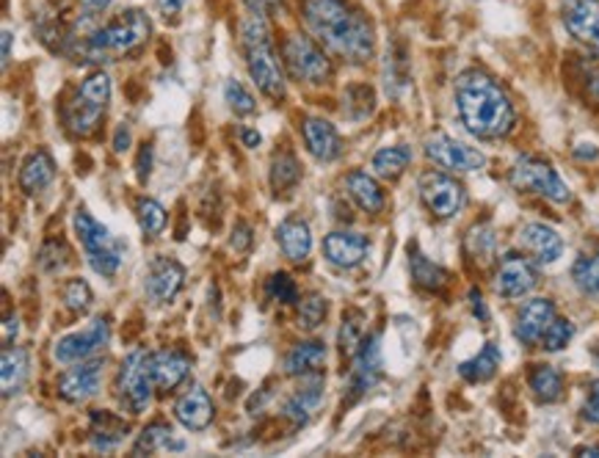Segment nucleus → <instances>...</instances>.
<instances>
[{
    "label": "nucleus",
    "mask_w": 599,
    "mask_h": 458,
    "mask_svg": "<svg viewBox=\"0 0 599 458\" xmlns=\"http://www.w3.org/2000/svg\"><path fill=\"white\" fill-rule=\"evenodd\" d=\"M454 105L459 122L478 141L506 139L517 124V111H514L511 98L506 89L489 75V72L465 70L454 83Z\"/></svg>",
    "instance_id": "nucleus-1"
},
{
    "label": "nucleus",
    "mask_w": 599,
    "mask_h": 458,
    "mask_svg": "<svg viewBox=\"0 0 599 458\" xmlns=\"http://www.w3.org/2000/svg\"><path fill=\"white\" fill-rule=\"evenodd\" d=\"M304 20L313 37L337 59L365 64L376 53V28L348 0H307Z\"/></svg>",
    "instance_id": "nucleus-2"
},
{
    "label": "nucleus",
    "mask_w": 599,
    "mask_h": 458,
    "mask_svg": "<svg viewBox=\"0 0 599 458\" xmlns=\"http://www.w3.org/2000/svg\"><path fill=\"white\" fill-rule=\"evenodd\" d=\"M241 44L246 55V67L252 81L257 83L260 92L271 100L285 98V72H282L280 59H276L274 39H271L265 17L252 14L241 26Z\"/></svg>",
    "instance_id": "nucleus-3"
},
{
    "label": "nucleus",
    "mask_w": 599,
    "mask_h": 458,
    "mask_svg": "<svg viewBox=\"0 0 599 458\" xmlns=\"http://www.w3.org/2000/svg\"><path fill=\"white\" fill-rule=\"evenodd\" d=\"M150 31V17L141 9H128L105 28H98V31L89 33L81 44V53L87 55L89 61H98V64L124 59V55L135 53V50L146 42Z\"/></svg>",
    "instance_id": "nucleus-4"
},
{
    "label": "nucleus",
    "mask_w": 599,
    "mask_h": 458,
    "mask_svg": "<svg viewBox=\"0 0 599 458\" xmlns=\"http://www.w3.org/2000/svg\"><path fill=\"white\" fill-rule=\"evenodd\" d=\"M111 100V78L103 70L92 72L87 81L81 83V89L75 92V98L67 103L64 109V122L67 130L78 139H87L98 130L100 119L109 111Z\"/></svg>",
    "instance_id": "nucleus-5"
},
{
    "label": "nucleus",
    "mask_w": 599,
    "mask_h": 458,
    "mask_svg": "<svg viewBox=\"0 0 599 458\" xmlns=\"http://www.w3.org/2000/svg\"><path fill=\"white\" fill-rule=\"evenodd\" d=\"M72 224H75V235L78 241H81L83 252H87V259L89 265H92L94 274L105 276V279L116 276V271L122 268L124 243L116 241V237L111 235L98 218H92V213L83 211V207L75 211Z\"/></svg>",
    "instance_id": "nucleus-6"
},
{
    "label": "nucleus",
    "mask_w": 599,
    "mask_h": 458,
    "mask_svg": "<svg viewBox=\"0 0 599 458\" xmlns=\"http://www.w3.org/2000/svg\"><path fill=\"white\" fill-rule=\"evenodd\" d=\"M508 183L517 189L519 194H539L545 200L556 202V205H569L572 202V191L564 183L561 174L556 172L550 161L536 155H519L517 163L508 172Z\"/></svg>",
    "instance_id": "nucleus-7"
},
{
    "label": "nucleus",
    "mask_w": 599,
    "mask_h": 458,
    "mask_svg": "<svg viewBox=\"0 0 599 458\" xmlns=\"http://www.w3.org/2000/svg\"><path fill=\"white\" fill-rule=\"evenodd\" d=\"M152 387H155L152 354H146L144 348L130 350L120 367V378H116V395H120L122 409H128L130 415H144L150 409Z\"/></svg>",
    "instance_id": "nucleus-8"
},
{
    "label": "nucleus",
    "mask_w": 599,
    "mask_h": 458,
    "mask_svg": "<svg viewBox=\"0 0 599 458\" xmlns=\"http://www.w3.org/2000/svg\"><path fill=\"white\" fill-rule=\"evenodd\" d=\"M282 64H285L287 75L298 83H313L321 86L332 78V61L318 44L304 33H291L282 44Z\"/></svg>",
    "instance_id": "nucleus-9"
},
{
    "label": "nucleus",
    "mask_w": 599,
    "mask_h": 458,
    "mask_svg": "<svg viewBox=\"0 0 599 458\" xmlns=\"http://www.w3.org/2000/svg\"><path fill=\"white\" fill-rule=\"evenodd\" d=\"M420 202L434 218L448 222L456 218L467 205V189L448 172L428 169L420 174Z\"/></svg>",
    "instance_id": "nucleus-10"
},
{
    "label": "nucleus",
    "mask_w": 599,
    "mask_h": 458,
    "mask_svg": "<svg viewBox=\"0 0 599 458\" xmlns=\"http://www.w3.org/2000/svg\"><path fill=\"white\" fill-rule=\"evenodd\" d=\"M536 285H539V268H536L534 257H525V254L519 252H508L506 257L497 259L491 287H495V293L500 298L517 302V298L528 296Z\"/></svg>",
    "instance_id": "nucleus-11"
},
{
    "label": "nucleus",
    "mask_w": 599,
    "mask_h": 458,
    "mask_svg": "<svg viewBox=\"0 0 599 458\" xmlns=\"http://www.w3.org/2000/svg\"><path fill=\"white\" fill-rule=\"evenodd\" d=\"M426 157L448 172H478L486 166V155L476 146L448 133H432L426 139Z\"/></svg>",
    "instance_id": "nucleus-12"
},
{
    "label": "nucleus",
    "mask_w": 599,
    "mask_h": 458,
    "mask_svg": "<svg viewBox=\"0 0 599 458\" xmlns=\"http://www.w3.org/2000/svg\"><path fill=\"white\" fill-rule=\"evenodd\" d=\"M111 340V318L100 315V318L89 320V326H83L81 332H72V335L61 337L55 343V362L64 367L75 365V362L89 359V356L98 354L100 348H105Z\"/></svg>",
    "instance_id": "nucleus-13"
},
{
    "label": "nucleus",
    "mask_w": 599,
    "mask_h": 458,
    "mask_svg": "<svg viewBox=\"0 0 599 458\" xmlns=\"http://www.w3.org/2000/svg\"><path fill=\"white\" fill-rule=\"evenodd\" d=\"M382 340L378 335L365 337L348 370V404H357L362 395H367L382 381Z\"/></svg>",
    "instance_id": "nucleus-14"
},
{
    "label": "nucleus",
    "mask_w": 599,
    "mask_h": 458,
    "mask_svg": "<svg viewBox=\"0 0 599 458\" xmlns=\"http://www.w3.org/2000/svg\"><path fill=\"white\" fill-rule=\"evenodd\" d=\"M185 268L174 257L155 254L146 265L144 293L152 304H169L180 291H183Z\"/></svg>",
    "instance_id": "nucleus-15"
},
{
    "label": "nucleus",
    "mask_w": 599,
    "mask_h": 458,
    "mask_svg": "<svg viewBox=\"0 0 599 458\" xmlns=\"http://www.w3.org/2000/svg\"><path fill=\"white\" fill-rule=\"evenodd\" d=\"M561 22L575 42L599 53V0H561Z\"/></svg>",
    "instance_id": "nucleus-16"
},
{
    "label": "nucleus",
    "mask_w": 599,
    "mask_h": 458,
    "mask_svg": "<svg viewBox=\"0 0 599 458\" xmlns=\"http://www.w3.org/2000/svg\"><path fill=\"white\" fill-rule=\"evenodd\" d=\"M103 387V359H83L70 365V370L59 378V395L67 404H87Z\"/></svg>",
    "instance_id": "nucleus-17"
},
{
    "label": "nucleus",
    "mask_w": 599,
    "mask_h": 458,
    "mask_svg": "<svg viewBox=\"0 0 599 458\" xmlns=\"http://www.w3.org/2000/svg\"><path fill=\"white\" fill-rule=\"evenodd\" d=\"M558 318L556 304L550 298H530L519 307L517 318H514V337L525 345V348H534L541 343L545 332L550 329L552 320Z\"/></svg>",
    "instance_id": "nucleus-18"
},
{
    "label": "nucleus",
    "mask_w": 599,
    "mask_h": 458,
    "mask_svg": "<svg viewBox=\"0 0 599 458\" xmlns=\"http://www.w3.org/2000/svg\"><path fill=\"white\" fill-rule=\"evenodd\" d=\"M324 387H326V381L321 373H309V376H304L302 389H296V393L282 404V417H285L293 428L307 426V423L318 415L321 404H324Z\"/></svg>",
    "instance_id": "nucleus-19"
},
{
    "label": "nucleus",
    "mask_w": 599,
    "mask_h": 458,
    "mask_svg": "<svg viewBox=\"0 0 599 458\" xmlns=\"http://www.w3.org/2000/svg\"><path fill=\"white\" fill-rule=\"evenodd\" d=\"M367 252H370V241H367L365 235H359V232L337 230L324 237L326 263H332L341 271L357 268V265L365 263Z\"/></svg>",
    "instance_id": "nucleus-20"
},
{
    "label": "nucleus",
    "mask_w": 599,
    "mask_h": 458,
    "mask_svg": "<svg viewBox=\"0 0 599 458\" xmlns=\"http://www.w3.org/2000/svg\"><path fill=\"white\" fill-rule=\"evenodd\" d=\"M174 417H177L180 426L189 428V431H205L213 423V417H216V406H213V398L207 395V389L194 384V387H189L177 398Z\"/></svg>",
    "instance_id": "nucleus-21"
},
{
    "label": "nucleus",
    "mask_w": 599,
    "mask_h": 458,
    "mask_svg": "<svg viewBox=\"0 0 599 458\" xmlns=\"http://www.w3.org/2000/svg\"><path fill=\"white\" fill-rule=\"evenodd\" d=\"M302 135L304 144H307V152L315 157V161L332 163L341 157L343 152V139L337 133V128L326 119L318 116H307L302 122Z\"/></svg>",
    "instance_id": "nucleus-22"
},
{
    "label": "nucleus",
    "mask_w": 599,
    "mask_h": 458,
    "mask_svg": "<svg viewBox=\"0 0 599 458\" xmlns=\"http://www.w3.org/2000/svg\"><path fill=\"white\" fill-rule=\"evenodd\" d=\"M517 243L522 246L525 254H530V257L536 259V263H556L558 257L564 254V237L558 235L556 230L547 227V224H525L522 230H519Z\"/></svg>",
    "instance_id": "nucleus-23"
},
{
    "label": "nucleus",
    "mask_w": 599,
    "mask_h": 458,
    "mask_svg": "<svg viewBox=\"0 0 599 458\" xmlns=\"http://www.w3.org/2000/svg\"><path fill=\"white\" fill-rule=\"evenodd\" d=\"M191 359L177 348H161L152 354V378H155V389L161 393H172L180 384L189 378Z\"/></svg>",
    "instance_id": "nucleus-24"
},
{
    "label": "nucleus",
    "mask_w": 599,
    "mask_h": 458,
    "mask_svg": "<svg viewBox=\"0 0 599 458\" xmlns=\"http://www.w3.org/2000/svg\"><path fill=\"white\" fill-rule=\"evenodd\" d=\"M276 243H280L282 254H285L291 263H304L313 252V232L309 224L298 216H287L285 222H280L276 227Z\"/></svg>",
    "instance_id": "nucleus-25"
},
{
    "label": "nucleus",
    "mask_w": 599,
    "mask_h": 458,
    "mask_svg": "<svg viewBox=\"0 0 599 458\" xmlns=\"http://www.w3.org/2000/svg\"><path fill=\"white\" fill-rule=\"evenodd\" d=\"M128 434L130 423L114 415V411H94L92 423H89V442H92L94 450H103V454L120 448Z\"/></svg>",
    "instance_id": "nucleus-26"
},
{
    "label": "nucleus",
    "mask_w": 599,
    "mask_h": 458,
    "mask_svg": "<svg viewBox=\"0 0 599 458\" xmlns=\"http://www.w3.org/2000/svg\"><path fill=\"white\" fill-rule=\"evenodd\" d=\"M304 172H302V163H298V157L293 155L291 150H280L274 152V157H271V172H268V183L271 191H274V196H293V191L298 189V183H302Z\"/></svg>",
    "instance_id": "nucleus-27"
},
{
    "label": "nucleus",
    "mask_w": 599,
    "mask_h": 458,
    "mask_svg": "<svg viewBox=\"0 0 599 458\" xmlns=\"http://www.w3.org/2000/svg\"><path fill=\"white\" fill-rule=\"evenodd\" d=\"M55 177V161L48 150H37L26 157L20 169V189L22 194L33 196L48 189Z\"/></svg>",
    "instance_id": "nucleus-28"
},
{
    "label": "nucleus",
    "mask_w": 599,
    "mask_h": 458,
    "mask_svg": "<svg viewBox=\"0 0 599 458\" xmlns=\"http://www.w3.org/2000/svg\"><path fill=\"white\" fill-rule=\"evenodd\" d=\"M346 191H348V196L357 202L359 211L367 213V216H378V213L384 211V205H387L382 185H378L370 174L362 172V169H354V172L348 174Z\"/></svg>",
    "instance_id": "nucleus-29"
},
{
    "label": "nucleus",
    "mask_w": 599,
    "mask_h": 458,
    "mask_svg": "<svg viewBox=\"0 0 599 458\" xmlns=\"http://www.w3.org/2000/svg\"><path fill=\"white\" fill-rule=\"evenodd\" d=\"M409 271H412V279H415V285L423 287V291H428V293L445 291L450 282L448 271H445L443 265L432 263V259H428L417 246H409Z\"/></svg>",
    "instance_id": "nucleus-30"
},
{
    "label": "nucleus",
    "mask_w": 599,
    "mask_h": 458,
    "mask_svg": "<svg viewBox=\"0 0 599 458\" xmlns=\"http://www.w3.org/2000/svg\"><path fill=\"white\" fill-rule=\"evenodd\" d=\"M326 362V345L321 340H307L298 343L287 350L285 356V373L287 376H309V373H318L321 365Z\"/></svg>",
    "instance_id": "nucleus-31"
},
{
    "label": "nucleus",
    "mask_w": 599,
    "mask_h": 458,
    "mask_svg": "<svg viewBox=\"0 0 599 458\" xmlns=\"http://www.w3.org/2000/svg\"><path fill=\"white\" fill-rule=\"evenodd\" d=\"M528 387L539 404H558L564 398V376L552 365H534L528 373Z\"/></svg>",
    "instance_id": "nucleus-32"
},
{
    "label": "nucleus",
    "mask_w": 599,
    "mask_h": 458,
    "mask_svg": "<svg viewBox=\"0 0 599 458\" xmlns=\"http://www.w3.org/2000/svg\"><path fill=\"white\" fill-rule=\"evenodd\" d=\"M158 450H185V442L183 439H174V431L172 426H166V423L155 420L152 426H146L144 431L139 434V439H135L133 450L130 454L133 456H150V454H158Z\"/></svg>",
    "instance_id": "nucleus-33"
},
{
    "label": "nucleus",
    "mask_w": 599,
    "mask_h": 458,
    "mask_svg": "<svg viewBox=\"0 0 599 458\" xmlns=\"http://www.w3.org/2000/svg\"><path fill=\"white\" fill-rule=\"evenodd\" d=\"M497 367H500V348H497L495 343H486L473 359L461 362L459 376L465 378L467 384H484L489 381V378H495Z\"/></svg>",
    "instance_id": "nucleus-34"
},
{
    "label": "nucleus",
    "mask_w": 599,
    "mask_h": 458,
    "mask_svg": "<svg viewBox=\"0 0 599 458\" xmlns=\"http://www.w3.org/2000/svg\"><path fill=\"white\" fill-rule=\"evenodd\" d=\"M465 254H467V259H470V263L480 265V268H484V265H489L491 259H495V254H497L495 230H491L489 224H476V227L467 230Z\"/></svg>",
    "instance_id": "nucleus-35"
},
{
    "label": "nucleus",
    "mask_w": 599,
    "mask_h": 458,
    "mask_svg": "<svg viewBox=\"0 0 599 458\" xmlns=\"http://www.w3.org/2000/svg\"><path fill=\"white\" fill-rule=\"evenodd\" d=\"M28 381V350L22 348H11L6 345L3 348V398H11V395L20 393Z\"/></svg>",
    "instance_id": "nucleus-36"
},
{
    "label": "nucleus",
    "mask_w": 599,
    "mask_h": 458,
    "mask_svg": "<svg viewBox=\"0 0 599 458\" xmlns=\"http://www.w3.org/2000/svg\"><path fill=\"white\" fill-rule=\"evenodd\" d=\"M409 163H412V150L409 146L398 144V146H382V150L373 155L370 166H373V172L378 174V177L398 180L400 174L409 169Z\"/></svg>",
    "instance_id": "nucleus-37"
},
{
    "label": "nucleus",
    "mask_w": 599,
    "mask_h": 458,
    "mask_svg": "<svg viewBox=\"0 0 599 458\" xmlns=\"http://www.w3.org/2000/svg\"><path fill=\"white\" fill-rule=\"evenodd\" d=\"M572 282L583 296L599 298V246L575 259Z\"/></svg>",
    "instance_id": "nucleus-38"
},
{
    "label": "nucleus",
    "mask_w": 599,
    "mask_h": 458,
    "mask_svg": "<svg viewBox=\"0 0 599 458\" xmlns=\"http://www.w3.org/2000/svg\"><path fill=\"white\" fill-rule=\"evenodd\" d=\"M384 86H387L389 98H400L404 89L409 86V59L404 50L393 48L384 61Z\"/></svg>",
    "instance_id": "nucleus-39"
},
{
    "label": "nucleus",
    "mask_w": 599,
    "mask_h": 458,
    "mask_svg": "<svg viewBox=\"0 0 599 458\" xmlns=\"http://www.w3.org/2000/svg\"><path fill=\"white\" fill-rule=\"evenodd\" d=\"M365 313L357 307L348 309L346 315H343V326H341V335H337V345H341V354L354 356L357 354V348L365 340Z\"/></svg>",
    "instance_id": "nucleus-40"
},
{
    "label": "nucleus",
    "mask_w": 599,
    "mask_h": 458,
    "mask_svg": "<svg viewBox=\"0 0 599 458\" xmlns=\"http://www.w3.org/2000/svg\"><path fill=\"white\" fill-rule=\"evenodd\" d=\"M135 216H139V227L144 232V237H158L163 230H166V207L158 200H150V196H141L139 205H135Z\"/></svg>",
    "instance_id": "nucleus-41"
},
{
    "label": "nucleus",
    "mask_w": 599,
    "mask_h": 458,
    "mask_svg": "<svg viewBox=\"0 0 599 458\" xmlns=\"http://www.w3.org/2000/svg\"><path fill=\"white\" fill-rule=\"evenodd\" d=\"M373 109H376V92L365 83H357V86H348L346 94H343V114L354 122L359 119L370 116Z\"/></svg>",
    "instance_id": "nucleus-42"
},
{
    "label": "nucleus",
    "mask_w": 599,
    "mask_h": 458,
    "mask_svg": "<svg viewBox=\"0 0 599 458\" xmlns=\"http://www.w3.org/2000/svg\"><path fill=\"white\" fill-rule=\"evenodd\" d=\"M326 309H329L326 298L321 296V293H309V296L298 304V318H296L298 329H304V332L318 329L326 318Z\"/></svg>",
    "instance_id": "nucleus-43"
},
{
    "label": "nucleus",
    "mask_w": 599,
    "mask_h": 458,
    "mask_svg": "<svg viewBox=\"0 0 599 458\" xmlns=\"http://www.w3.org/2000/svg\"><path fill=\"white\" fill-rule=\"evenodd\" d=\"M265 293H268L271 302L287 304V307L302 302V298H298L296 282H293V276L285 274V271H276V274L268 276V282H265Z\"/></svg>",
    "instance_id": "nucleus-44"
},
{
    "label": "nucleus",
    "mask_w": 599,
    "mask_h": 458,
    "mask_svg": "<svg viewBox=\"0 0 599 458\" xmlns=\"http://www.w3.org/2000/svg\"><path fill=\"white\" fill-rule=\"evenodd\" d=\"M224 103L230 105V111H233L235 116H248L257 111V100L252 98V94L243 89L241 81H227L224 83Z\"/></svg>",
    "instance_id": "nucleus-45"
},
{
    "label": "nucleus",
    "mask_w": 599,
    "mask_h": 458,
    "mask_svg": "<svg viewBox=\"0 0 599 458\" xmlns=\"http://www.w3.org/2000/svg\"><path fill=\"white\" fill-rule=\"evenodd\" d=\"M61 293H64V304L72 309V313H87L94 302V293L87 279H67L64 287H61Z\"/></svg>",
    "instance_id": "nucleus-46"
},
{
    "label": "nucleus",
    "mask_w": 599,
    "mask_h": 458,
    "mask_svg": "<svg viewBox=\"0 0 599 458\" xmlns=\"http://www.w3.org/2000/svg\"><path fill=\"white\" fill-rule=\"evenodd\" d=\"M67 263H70V248L64 241H48L39 252V268L44 274H59L61 268H67Z\"/></svg>",
    "instance_id": "nucleus-47"
},
{
    "label": "nucleus",
    "mask_w": 599,
    "mask_h": 458,
    "mask_svg": "<svg viewBox=\"0 0 599 458\" xmlns=\"http://www.w3.org/2000/svg\"><path fill=\"white\" fill-rule=\"evenodd\" d=\"M575 337V324L567 318H556L550 324V329L541 337V348L545 350H564Z\"/></svg>",
    "instance_id": "nucleus-48"
},
{
    "label": "nucleus",
    "mask_w": 599,
    "mask_h": 458,
    "mask_svg": "<svg viewBox=\"0 0 599 458\" xmlns=\"http://www.w3.org/2000/svg\"><path fill=\"white\" fill-rule=\"evenodd\" d=\"M583 420L591 426H599V378L589 387V395L583 400Z\"/></svg>",
    "instance_id": "nucleus-49"
},
{
    "label": "nucleus",
    "mask_w": 599,
    "mask_h": 458,
    "mask_svg": "<svg viewBox=\"0 0 599 458\" xmlns=\"http://www.w3.org/2000/svg\"><path fill=\"white\" fill-rule=\"evenodd\" d=\"M185 3H189V0H155V9L166 22H177L180 14H183Z\"/></svg>",
    "instance_id": "nucleus-50"
},
{
    "label": "nucleus",
    "mask_w": 599,
    "mask_h": 458,
    "mask_svg": "<svg viewBox=\"0 0 599 458\" xmlns=\"http://www.w3.org/2000/svg\"><path fill=\"white\" fill-rule=\"evenodd\" d=\"M152 144H141L139 152V161H135V177H139V183H146L150 180L152 172Z\"/></svg>",
    "instance_id": "nucleus-51"
},
{
    "label": "nucleus",
    "mask_w": 599,
    "mask_h": 458,
    "mask_svg": "<svg viewBox=\"0 0 599 458\" xmlns=\"http://www.w3.org/2000/svg\"><path fill=\"white\" fill-rule=\"evenodd\" d=\"M583 83H586V92H589V98L599 105V59L589 61V67H586Z\"/></svg>",
    "instance_id": "nucleus-52"
},
{
    "label": "nucleus",
    "mask_w": 599,
    "mask_h": 458,
    "mask_svg": "<svg viewBox=\"0 0 599 458\" xmlns=\"http://www.w3.org/2000/svg\"><path fill=\"white\" fill-rule=\"evenodd\" d=\"M230 246H233L235 252H246V248L252 246V227H248L246 222L235 224L233 237H230Z\"/></svg>",
    "instance_id": "nucleus-53"
},
{
    "label": "nucleus",
    "mask_w": 599,
    "mask_h": 458,
    "mask_svg": "<svg viewBox=\"0 0 599 458\" xmlns=\"http://www.w3.org/2000/svg\"><path fill=\"white\" fill-rule=\"evenodd\" d=\"M243 3L248 6V11H252V14L268 17V14H274L276 9H280L282 0H243Z\"/></svg>",
    "instance_id": "nucleus-54"
},
{
    "label": "nucleus",
    "mask_w": 599,
    "mask_h": 458,
    "mask_svg": "<svg viewBox=\"0 0 599 458\" xmlns=\"http://www.w3.org/2000/svg\"><path fill=\"white\" fill-rule=\"evenodd\" d=\"M114 3V0H81V9H83V17H89V20H94L98 14H103L109 6Z\"/></svg>",
    "instance_id": "nucleus-55"
},
{
    "label": "nucleus",
    "mask_w": 599,
    "mask_h": 458,
    "mask_svg": "<svg viewBox=\"0 0 599 458\" xmlns=\"http://www.w3.org/2000/svg\"><path fill=\"white\" fill-rule=\"evenodd\" d=\"M470 307H473V315H476L478 320H489V309H486V304H484V296H480V291H476V287H473L470 291Z\"/></svg>",
    "instance_id": "nucleus-56"
},
{
    "label": "nucleus",
    "mask_w": 599,
    "mask_h": 458,
    "mask_svg": "<svg viewBox=\"0 0 599 458\" xmlns=\"http://www.w3.org/2000/svg\"><path fill=\"white\" fill-rule=\"evenodd\" d=\"M128 146H130V130H128V124H120L114 135V152H124Z\"/></svg>",
    "instance_id": "nucleus-57"
},
{
    "label": "nucleus",
    "mask_w": 599,
    "mask_h": 458,
    "mask_svg": "<svg viewBox=\"0 0 599 458\" xmlns=\"http://www.w3.org/2000/svg\"><path fill=\"white\" fill-rule=\"evenodd\" d=\"M599 155V150L595 144H578V150H575V157H580V161H595Z\"/></svg>",
    "instance_id": "nucleus-58"
},
{
    "label": "nucleus",
    "mask_w": 599,
    "mask_h": 458,
    "mask_svg": "<svg viewBox=\"0 0 599 458\" xmlns=\"http://www.w3.org/2000/svg\"><path fill=\"white\" fill-rule=\"evenodd\" d=\"M11 337H17V318H11V315H6V324H3V343L9 345Z\"/></svg>",
    "instance_id": "nucleus-59"
},
{
    "label": "nucleus",
    "mask_w": 599,
    "mask_h": 458,
    "mask_svg": "<svg viewBox=\"0 0 599 458\" xmlns=\"http://www.w3.org/2000/svg\"><path fill=\"white\" fill-rule=\"evenodd\" d=\"M260 141H263V135H260L257 130H243V144H246L248 150L260 146Z\"/></svg>",
    "instance_id": "nucleus-60"
},
{
    "label": "nucleus",
    "mask_w": 599,
    "mask_h": 458,
    "mask_svg": "<svg viewBox=\"0 0 599 458\" xmlns=\"http://www.w3.org/2000/svg\"><path fill=\"white\" fill-rule=\"evenodd\" d=\"M11 61V31L3 28V67Z\"/></svg>",
    "instance_id": "nucleus-61"
},
{
    "label": "nucleus",
    "mask_w": 599,
    "mask_h": 458,
    "mask_svg": "<svg viewBox=\"0 0 599 458\" xmlns=\"http://www.w3.org/2000/svg\"><path fill=\"white\" fill-rule=\"evenodd\" d=\"M578 456H599V445H586V448L575 450Z\"/></svg>",
    "instance_id": "nucleus-62"
}]
</instances>
